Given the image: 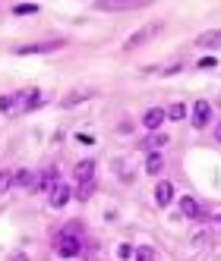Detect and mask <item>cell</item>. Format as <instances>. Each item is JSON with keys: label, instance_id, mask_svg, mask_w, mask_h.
Instances as JSON below:
<instances>
[{"label": "cell", "instance_id": "6da1fadb", "mask_svg": "<svg viewBox=\"0 0 221 261\" xmlns=\"http://www.w3.org/2000/svg\"><path fill=\"white\" fill-rule=\"evenodd\" d=\"M54 249H57L60 258H76V255H79V252H82V239H79V233H76V223H70L66 230L57 233Z\"/></svg>", "mask_w": 221, "mask_h": 261}, {"label": "cell", "instance_id": "7a4b0ae2", "mask_svg": "<svg viewBox=\"0 0 221 261\" xmlns=\"http://www.w3.org/2000/svg\"><path fill=\"white\" fill-rule=\"evenodd\" d=\"M212 117V104L209 101H196L193 104V129H206Z\"/></svg>", "mask_w": 221, "mask_h": 261}, {"label": "cell", "instance_id": "3957f363", "mask_svg": "<svg viewBox=\"0 0 221 261\" xmlns=\"http://www.w3.org/2000/svg\"><path fill=\"white\" fill-rule=\"evenodd\" d=\"M165 120H167V114H165L161 107H149V110H146V117H142V126H146V129H152V132H158Z\"/></svg>", "mask_w": 221, "mask_h": 261}, {"label": "cell", "instance_id": "277c9868", "mask_svg": "<svg viewBox=\"0 0 221 261\" xmlns=\"http://www.w3.org/2000/svg\"><path fill=\"white\" fill-rule=\"evenodd\" d=\"M165 145H167V135L165 132H152L149 138H142V142H139V148H142V151H149V154H155L158 148H165Z\"/></svg>", "mask_w": 221, "mask_h": 261}, {"label": "cell", "instance_id": "5b68a950", "mask_svg": "<svg viewBox=\"0 0 221 261\" xmlns=\"http://www.w3.org/2000/svg\"><path fill=\"white\" fill-rule=\"evenodd\" d=\"M70 202V186L66 182H57L54 189H51V208H63Z\"/></svg>", "mask_w": 221, "mask_h": 261}, {"label": "cell", "instance_id": "8992f818", "mask_svg": "<svg viewBox=\"0 0 221 261\" xmlns=\"http://www.w3.org/2000/svg\"><path fill=\"white\" fill-rule=\"evenodd\" d=\"M171 198H174V186L161 179L158 186H155V202H158V208H167V205H171Z\"/></svg>", "mask_w": 221, "mask_h": 261}, {"label": "cell", "instance_id": "52a82bcc", "mask_svg": "<svg viewBox=\"0 0 221 261\" xmlns=\"http://www.w3.org/2000/svg\"><path fill=\"white\" fill-rule=\"evenodd\" d=\"M73 173H76L79 182H92V179H95V161H79Z\"/></svg>", "mask_w": 221, "mask_h": 261}, {"label": "cell", "instance_id": "ba28073f", "mask_svg": "<svg viewBox=\"0 0 221 261\" xmlns=\"http://www.w3.org/2000/svg\"><path fill=\"white\" fill-rule=\"evenodd\" d=\"M180 214H183V217H202V208H199L196 198L183 195V198H180Z\"/></svg>", "mask_w": 221, "mask_h": 261}, {"label": "cell", "instance_id": "9c48e42d", "mask_svg": "<svg viewBox=\"0 0 221 261\" xmlns=\"http://www.w3.org/2000/svg\"><path fill=\"white\" fill-rule=\"evenodd\" d=\"M158 29H161V25H158V22H152V25H149V29H142L139 35H133V38H130V41H126V50H133V47H139V44H142V41H146V38H152V35H155Z\"/></svg>", "mask_w": 221, "mask_h": 261}, {"label": "cell", "instance_id": "30bf717a", "mask_svg": "<svg viewBox=\"0 0 221 261\" xmlns=\"http://www.w3.org/2000/svg\"><path fill=\"white\" fill-rule=\"evenodd\" d=\"M161 170H165V158H161V151L149 154V158H146V173H149V176H158Z\"/></svg>", "mask_w": 221, "mask_h": 261}, {"label": "cell", "instance_id": "8fae6325", "mask_svg": "<svg viewBox=\"0 0 221 261\" xmlns=\"http://www.w3.org/2000/svg\"><path fill=\"white\" fill-rule=\"evenodd\" d=\"M54 47H60L57 41H51V44H25V47H16V54L25 57V54H48V50H54Z\"/></svg>", "mask_w": 221, "mask_h": 261}, {"label": "cell", "instance_id": "7c38bea8", "mask_svg": "<svg viewBox=\"0 0 221 261\" xmlns=\"http://www.w3.org/2000/svg\"><path fill=\"white\" fill-rule=\"evenodd\" d=\"M199 47H221V32H202L196 38Z\"/></svg>", "mask_w": 221, "mask_h": 261}, {"label": "cell", "instance_id": "4fadbf2b", "mask_svg": "<svg viewBox=\"0 0 221 261\" xmlns=\"http://www.w3.org/2000/svg\"><path fill=\"white\" fill-rule=\"evenodd\" d=\"M54 186H57V173L48 167V170H45V173H41V176L35 179V189H54Z\"/></svg>", "mask_w": 221, "mask_h": 261}, {"label": "cell", "instance_id": "5bb4252c", "mask_svg": "<svg viewBox=\"0 0 221 261\" xmlns=\"http://www.w3.org/2000/svg\"><path fill=\"white\" fill-rule=\"evenodd\" d=\"M86 98H92V91H73V94H66L60 101V107H76V104H82Z\"/></svg>", "mask_w": 221, "mask_h": 261}, {"label": "cell", "instance_id": "9a60e30c", "mask_svg": "<svg viewBox=\"0 0 221 261\" xmlns=\"http://www.w3.org/2000/svg\"><path fill=\"white\" fill-rule=\"evenodd\" d=\"M13 182H16V186H35V173H32V170H16Z\"/></svg>", "mask_w": 221, "mask_h": 261}, {"label": "cell", "instance_id": "2e32d148", "mask_svg": "<svg viewBox=\"0 0 221 261\" xmlns=\"http://www.w3.org/2000/svg\"><path fill=\"white\" fill-rule=\"evenodd\" d=\"M133 258L136 261H155V249H149V246H139L133 252Z\"/></svg>", "mask_w": 221, "mask_h": 261}, {"label": "cell", "instance_id": "e0dca14e", "mask_svg": "<svg viewBox=\"0 0 221 261\" xmlns=\"http://www.w3.org/2000/svg\"><path fill=\"white\" fill-rule=\"evenodd\" d=\"M165 114H167V120H183L186 117V107H183V104H171Z\"/></svg>", "mask_w": 221, "mask_h": 261}, {"label": "cell", "instance_id": "ac0fdd59", "mask_svg": "<svg viewBox=\"0 0 221 261\" xmlns=\"http://www.w3.org/2000/svg\"><path fill=\"white\" fill-rule=\"evenodd\" d=\"M38 104H41V91L38 88H32V91H25V107H38Z\"/></svg>", "mask_w": 221, "mask_h": 261}, {"label": "cell", "instance_id": "d6986e66", "mask_svg": "<svg viewBox=\"0 0 221 261\" xmlns=\"http://www.w3.org/2000/svg\"><path fill=\"white\" fill-rule=\"evenodd\" d=\"M10 186H13V173L10 170H0V195H3Z\"/></svg>", "mask_w": 221, "mask_h": 261}, {"label": "cell", "instance_id": "ffe728a7", "mask_svg": "<svg viewBox=\"0 0 221 261\" xmlns=\"http://www.w3.org/2000/svg\"><path fill=\"white\" fill-rule=\"evenodd\" d=\"M13 13L16 16H29V13H38V6L35 3H19V6H13Z\"/></svg>", "mask_w": 221, "mask_h": 261}, {"label": "cell", "instance_id": "44dd1931", "mask_svg": "<svg viewBox=\"0 0 221 261\" xmlns=\"http://www.w3.org/2000/svg\"><path fill=\"white\" fill-rule=\"evenodd\" d=\"M16 101H19L16 94H3V98H0V110H13V107H16Z\"/></svg>", "mask_w": 221, "mask_h": 261}, {"label": "cell", "instance_id": "7402d4cb", "mask_svg": "<svg viewBox=\"0 0 221 261\" xmlns=\"http://www.w3.org/2000/svg\"><path fill=\"white\" fill-rule=\"evenodd\" d=\"M92 192H95V182H79V198H82V202H86Z\"/></svg>", "mask_w": 221, "mask_h": 261}, {"label": "cell", "instance_id": "603a6c76", "mask_svg": "<svg viewBox=\"0 0 221 261\" xmlns=\"http://www.w3.org/2000/svg\"><path fill=\"white\" fill-rule=\"evenodd\" d=\"M133 246H120V249H117V255H120V258H133Z\"/></svg>", "mask_w": 221, "mask_h": 261}, {"label": "cell", "instance_id": "cb8c5ba5", "mask_svg": "<svg viewBox=\"0 0 221 261\" xmlns=\"http://www.w3.org/2000/svg\"><path fill=\"white\" fill-rule=\"evenodd\" d=\"M215 63H218L215 57H202V60H199V69H209V66H215Z\"/></svg>", "mask_w": 221, "mask_h": 261}, {"label": "cell", "instance_id": "d4e9b609", "mask_svg": "<svg viewBox=\"0 0 221 261\" xmlns=\"http://www.w3.org/2000/svg\"><path fill=\"white\" fill-rule=\"evenodd\" d=\"M177 69H180V63H174V66H165V69H161V76H174Z\"/></svg>", "mask_w": 221, "mask_h": 261}, {"label": "cell", "instance_id": "484cf974", "mask_svg": "<svg viewBox=\"0 0 221 261\" xmlns=\"http://www.w3.org/2000/svg\"><path fill=\"white\" fill-rule=\"evenodd\" d=\"M215 138H218V142H221V123L215 126Z\"/></svg>", "mask_w": 221, "mask_h": 261}]
</instances>
